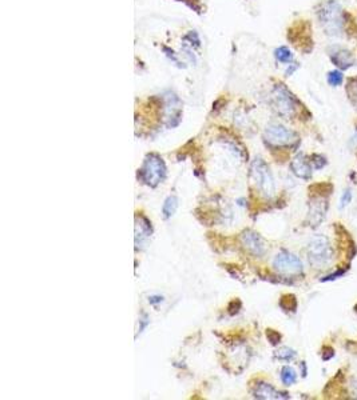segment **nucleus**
Listing matches in <instances>:
<instances>
[{
  "instance_id": "f257e3e1",
  "label": "nucleus",
  "mask_w": 357,
  "mask_h": 400,
  "mask_svg": "<svg viewBox=\"0 0 357 400\" xmlns=\"http://www.w3.org/2000/svg\"><path fill=\"white\" fill-rule=\"evenodd\" d=\"M319 19L328 35L339 36L344 30V12L341 5L335 0H328L323 3L319 11Z\"/></svg>"
},
{
  "instance_id": "f03ea898",
  "label": "nucleus",
  "mask_w": 357,
  "mask_h": 400,
  "mask_svg": "<svg viewBox=\"0 0 357 400\" xmlns=\"http://www.w3.org/2000/svg\"><path fill=\"white\" fill-rule=\"evenodd\" d=\"M138 178L149 187L155 188L160 183H162L166 178V166L160 155L157 153H149L142 168L138 172Z\"/></svg>"
},
{
  "instance_id": "7ed1b4c3",
  "label": "nucleus",
  "mask_w": 357,
  "mask_h": 400,
  "mask_svg": "<svg viewBox=\"0 0 357 400\" xmlns=\"http://www.w3.org/2000/svg\"><path fill=\"white\" fill-rule=\"evenodd\" d=\"M308 259L314 268H323L333 259L329 239L324 235H316L308 243Z\"/></svg>"
},
{
  "instance_id": "20e7f679",
  "label": "nucleus",
  "mask_w": 357,
  "mask_h": 400,
  "mask_svg": "<svg viewBox=\"0 0 357 400\" xmlns=\"http://www.w3.org/2000/svg\"><path fill=\"white\" fill-rule=\"evenodd\" d=\"M250 174H252V179H253L256 187L259 188V191L265 198H271L274 195V179H273V175H271L269 167L263 159L257 158L252 163Z\"/></svg>"
},
{
  "instance_id": "39448f33",
  "label": "nucleus",
  "mask_w": 357,
  "mask_h": 400,
  "mask_svg": "<svg viewBox=\"0 0 357 400\" xmlns=\"http://www.w3.org/2000/svg\"><path fill=\"white\" fill-rule=\"evenodd\" d=\"M264 137L265 140L270 145L274 147H286V145H292L298 140L296 132L284 127L282 124H269L264 132Z\"/></svg>"
},
{
  "instance_id": "423d86ee",
  "label": "nucleus",
  "mask_w": 357,
  "mask_h": 400,
  "mask_svg": "<svg viewBox=\"0 0 357 400\" xmlns=\"http://www.w3.org/2000/svg\"><path fill=\"white\" fill-rule=\"evenodd\" d=\"M271 98H273V104H274L275 111L281 116H284L285 119H290L296 114V99L293 98V95L289 92L286 87H284L282 84L277 85L273 90Z\"/></svg>"
},
{
  "instance_id": "0eeeda50",
  "label": "nucleus",
  "mask_w": 357,
  "mask_h": 400,
  "mask_svg": "<svg viewBox=\"0 0 357 400\" xmlns=\"http://www.w3.org/2000/svg\"><path fill=\"white\" fill-rule=\"evenodd\" d=\"M273 267L277 272L288 275V276L300 275L304 271V264L300 258L288 251H281L275 255L273 260Z\"/></svg>"
},
{
  "instance_id": "6e6552de",
  "label": "nucleus",
  "mask_w": 357,
  "mask_h": 400,
  "mask_svg": "<svg viewBox=\"0 0 357 400\" xmlns=\"http://www.w3.org/2000/svg\"><path fill=\"white\" fill-rule=\"evenodd\" d=\"M241 243L245 250H248L252 255L257 258H261L267 252V246H265L264 239L254 231H245L241 235Z\"/></svg>"
},
{
  "instance_id": "1a4fd4ad",
  "label": "nucleus",
  "mask_w": 357,
  "mask_h": 400,
  "mask_svg": "<svg viewBox=\"0 0 357 400\" xmlns=\"http://www.w3.org/2000/svg\"><path fill=\"white\" fill-rule=\"evenodd\" d=\"M153 234V227L150 220L143 215L135 216V248L138 250L139 246H143V243L149 240Z\"/></svg>"
},
{
  "instance_id": "9d476101",
  "label": "nucleus",
  "mask_w": 357,
  "mask_h": 400,
  "mask_svg": "<svg viewBox=\"0 0 357 400\" xmlns=\"http://www.w3.org/2000/svg\"><path fill=\"white\" fill-rule=\"evenodd\" d=\"M290 168H292L293 174L300 179L308 180L312 176V167H310L309 160L301 153L297 155L296 158L293 159L292 163H290Z\"/></svg>"
},
{
  "instance_id": "9b49d317",
  "label": "nucleus",
  "mask_w": 357,
  "mask_h": 400,
  "mask_svg": "<svg viewBox=\"0 0 357 400\" xmlns=\"http://www.w3.org/2000/svg\"><path fill=\"white\" fill-rule=\"evenodd\" d=\"M331 59L336 67H339L340 69H348L349 67H352L356 63V56L353 55V52L345 50V48L336 50L333 54H331Z\"/></svg>"
},
{
  "instance_id": "f8f14e48",
  "label": "nucleus",
  "mask_w": 357,
  "mask_h": 400,
  "mask_svg": "<svg viewBox=\"0 0 357 400\" xmlns=\"http://www.w3.org/2000/svg\"><path fill=\"white\" fill-rule=\"evenodd\" d=\"M253 396L257 399H288L289 396L286 394L277 391L271 384L269 383H259L256 386L253 391Z\"/></svg>"
},
{
  "instance_id": "ddd939ff",
  "label": "nucleus",
  "mask_w": 357,
  "mask_h": 400,
  "mask_svg": "<svg viewBox=\"0 0 357 400\" xmlns=\"http://www.w3.org/2000/svg\"><path fill=\"white\" fill-rule=\"evenodd\" d=\"M177 208H178V199H177V196H169L168 199L165 200L164 205H162V213H164L165 219H170L176 213Z\"/></svg>"
},
{
  "instance_id": "4468645a",
  "label": "nucleus",
  "mask_w": 357,
  "mask_h": 400,
  "mask_svg": "<svg viewBox=\"0 0 357 400\" xmlns=\"http://www.w3.org/2000/svg\"><path fill=\"white\" fill-rule=\"evenodd\" d=\"M280 376H281V382H282L285 386H293V384L297 382L296 371L293 370L292 367H289V366L282 367Z\"/></svg>"
},
{
  "instance_id": "2eb2a0df",
  "label": "nucleus",
  "mask_w": 357,
  "mask_h": 400,
  "mask_svg": "<svg viewBox=\"0 0 357 400\" xmlns=\"http://www.w3.org/2000/svg\"><path fill=\"white\" fill-rule=\"evenodd\" d=\"M274 56L280 63H290L293 60V54L288 47H278L274 51Z\"/></svg>"
},
{
  "instance_id": "dca6fc26",
  "label": "nucleus",
  "mask_w": 357,
  "mask_h": 400,
  "mask_svg": "<svg viewBox=\"0 0 357 400\" xmlns=\"http://www.w3.org/2000/svg\"><path fill=\"white\" fill-rule=\"evenodd\" d=\"M296 351L292 348H289V347H282V348H280L277 352L274 353V356L277 359H280V360H285V362H290V360H293V359L296 358Z\"/></svg>"
},
{
  "instance_id": "f3484780",
  "label": "nucleus",
  "mask_w": 357,
  "mask_h": 400,
  "mask_svg": "<svg viewBox=\"0 0 357 400\" xmlns=\"http://www.w3.org/2000/svg\"><path fill=\"white\" fill-rule=\"evenodd\" d=\"M344 81V75L341 71L339 69H333L331 72H328V83L332 85V87H337V85L343 84Z\"/></svg>"
},
{
  "instance_id": "a211bd4d",
  "label": "nucleus",
  "mask_w": 357,
  "mask_h": 400,
  "mask_svg": "<svg viewBox=\"0 0 357 400\" xmlns=\"http://www.w3.org/2000/svg\"><path fill=\"white\" fill-rule=\"evenodd\" d=\"M347 91H348L349 99L352 100L353 104L357 107V80L356 79H351L349 80V84L347 87Z\"/></svg>"
},
{
  "instance_id": "6ab92c4d",
  "label": "nucleus",
  "mask_w": 357,
  "mask_h": 400,
  "mask_svg": "<svg viewBox=\"0 0 357 400\" xmlns=\"http://www.w3.org/2000/svg\"><path fill=\"white\" fill-rule=\"evenodd\" d=\"M282 298H284L285 300L288 302V304H284V306H281L285 311H294V310H296L297 302H296V298H294L293 295H285V296H282Z\"/></svg>"
},
{
  "instance_id": "aec40b11",
  "label": "nucleus",
  "mask_w": 357,
  "mask_h": 400,
  "mask_svg": "<svg viewBox=\"0 0 357 400\" xmlns=\"http://www.w3.org/2000/svg\"><path fill=\"white\" fill-rule=\"evenodd\" d=\"M267 336L271 344H277V343H280L281 340V335L278 332H275L274 330H268Z\"/></svg>"
},
{
  "instance_id": "412c9836",
  "label": "nucleus",
  "mask_w": 357,
  "mask_h": 400,
  "mask_svg": "<svg viewBox=\"0 0 357 400\" xmlns=\"http://www.w3.org/2000/svg\"><path fill=\"white\" fill-rule=\"evenodd\" d=\"M351 200H352V192H351V190H345L344 194L341 195L340 208H344V207H347V205L351 203Z\"/></svg>"
},
{
  "instance_id": "4be33fe9",
  "label": "nucleus",
  "mask_w": 357,
  "mask_h": 400,
  "mask_svg": "<svg viewBox=\"0 0 357 400\" xmlns=\"http://www.w3.org/2000/svg\"><path fill=\"white\" fill-rule=\"evenodd\" d=\"M149 302L150 304H160V303L164 302V296H160V295H153L149 298Z\"/></svg>"
},
{
  "instance_id": "5701e85b",
  "label": "nucleus",
  "mask_w": 357,
  "mask_h": 400,
  "mask_svg": "<svg viewBox=\"0 0 357 400\" xmlns=\"http://www.w3.org/2000/svg\"><path fill=\"white\" fill-rule=\"evenodd\" d=\"M141 322V327H139V332H142L143 330H145V327H146L147 324H149V319H147V316H143L142 320H139Z\"/></svg>"
}]
</instances>
